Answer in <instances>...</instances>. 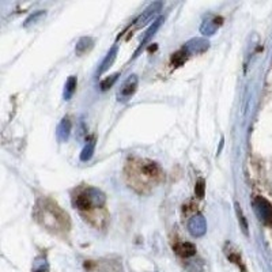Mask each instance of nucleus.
<instances>
[{
  "instance_id": "obj_1",
  "label": "nucleus",
  "mask_w": 272,
  "mask_h": 272,
  "mask_svg": "<svg viewBox=\"0 0 272 272\" xmlns=\"http://www.w3.org/2000/svg\"><path fill=\"white\" fill-rule=\"evenodd\" d=\"M34 217L44 227L53 233H64L69 229V219L67 214L57 204L48 199L40 200L37 203Z\"/></svg>"
},
{
  "instance_id": "obj_2",
  "label": "nucleus",
  "mask_w": 272,
  "mask_h": 272,
  "mask_svg": "<svg viewBox=\"0 0 272 272\" xmlns=\"http://www.w3.org/2000/svg\"><path fill=\"white\" fill-rule=\"evenodd\" d=\"M106 203V196L102 190L97 188H86L75 196L74 204L78 210L91 211L94 208H102Z\"/></svg>"
},
{
  "instance_id": "obj_3",
  "label": "nucleus",
  "mask_w": 272,
  "mask_h": 272,
  "mask_svg": "<svg viewBox=\"0 0 272 272\" xmlns=\"http://www.w3.org/2000/svg\"><path fill=\"white\" fill-rule=\"evenodd\" d=\"M132 173H136L142 177V183L146 185H153L156 181L161 180L162 177V170L159 168V165L153 161H139L137 166L134 168Z\"/></svg>"
},
{
  "instance_id": "obj_4",
  "label": "nucleus",
  "mask_w": 272,
  "mask_h": 272,
  "mask_svg": "<svg viewBox=\"0 0 272 272\" xmlns=\"http://www.w3.org/2000/svg\"><path fill=\"white\" fill-rule=\"evenodd\" d=\"M86 272H122L121 260L119 258H100V260H86Z\"/></svg>"
},
{
  "instance_id": "obj_5",
  "label": "nucleus",
  "mask_w": 272,
  "mask_h": 272,
  "mask_svg": "<svg viewBox=\"0 0 272 272\" xmlns=\"http://www.w3.org/2000/svg\"><path fill=\"white\" fill-rule=\"evenodd\" d=\"M253 210L260 219V222L264 224H272V204L264 199L257 196L253 200Z\"/></svg>"
},
{
  "instance_id": "obj_6",
  "label": "nucleus",
  "mask_w": 272,
  "mask_h": 272,
  "mask_svg": "<svg viewBox=\"0 0 272 272\" xmlns=\"http://www.w3.org/2000/svg\"><path fill=\"white\" fill-rule=\"evenodd\" d=\"M137 83H139V79L136 75H131L128 76L124 83L121 85V87L117 93V100L119 102H127L131 100V97L135 94L136 88H137Z\"/></svg>"
},
{
  "instance_id": "obj_7",
  "label": "nucleus",
  "mask_w": 272,
  "mask_h": 272,
  "mask_svg": "<svg viewBox=\"0 0 272 272\" xmlns=\"http://www.w3.org/2000/svg\"><path fill=\"white\" fill-rule=\"evenodd\" d=\"M188 231L192 237H203L207 231V222L202 214H196L188 221Z\"/></svg>"
},
{
  "instance_id": "obj_8",
  "label": "nucleus",
  "mask_w": 272,
  "mask_h": 272,
  "mask_svg": "<svg viewBox=\"0 0 272 272\" xmlns=\"http://www.w3.org/2000/svg\"><path fill=\"white\" fill-rule=\"evenodd\" d=\"M161 7H162V3H161V1H154V3H151V4L136 18L134 26H135L136 29H140V27H143L144 25H147L150 20L153 19L156 14L161 11Z\"/></svg>"
},
{
  "instance_id": "obj_9",
  "label": "nucleus",
  "mask_w": 272,
  "mask_h": 272,
  "mask_svg": "<svg viewBox=\"0 0 272 272\" xmlns=\"http://www.w3.org/2000/svg\"><path fill=\"white\" fill-rule=\"evenodd\" d=\"M210 48V42L204 38H192L183 47V51L187 54L204 53Z\"/></svg>"
},
{
  "instance_id": "obj_10",
  "label": "nucleus",
  "mask_w": 272,
  "mask_h": 272,
  "mask_svg": "<svg viewBox=\"0 0 272 272\" xmlns=\"http://www.w3.org/2000/svg\"><path fill=\"white\" fill-rule=\"evenodd\" d=\"M222 25V18L217 17V15H208L205 19L203 20L202 26H200V33L203 35H212L215 34L219 26Z\"/></svg>"
},
{
  "instance_id": "obj_11",
  "label": "nucleus",
  "mask_w": 272,
  "mask_h": 272,
  "mask_svg": "<svg viewBox=\"0 0 272 272\" xmlns=\"http://www.w3.org/2000/svg\"><path fill=\"white\" fill-rule=\"evenodd\" d=\"M162 22H163L162 17H159L158 19L153 22V25L149 27V30H147V32H146V34H144V37H143V40H142V42H140L139 48L136 49V52H135V54H134V57H137V56H139L140 51H142L143 48L147 45V42H149V41L151 40L153 37H154V34L156 33V30L159 29V26H161V23H162Z\"/></svg>"
},
{
  "instance_id": "obj_12",
  "label": "nucleus",
  "mask_w": 272,
  "mask_h": 272,
  "mask_svg": "<svg viewBox=\"0 0 272 272\" xmlns=\"http://www.w3.org/2000/svg\"><path fill=\"white\" fill-rule=\"evenodd\" d=\"M71 129H72V124L69 117H64L60 121V124L57 125V131H56V136H57V140L59 142H67L68 137L71 135Z\"/></svg>"
},
{
  "instance_id": "obj_13",
  "label": "nucleus",
  "mask_w": 272,
  "mask_h": 272,
  "mask_svg": "<svg viewBox=\"0 0 272 272\" xmlns=\"http://www.w3.org/2000/svg\"><path fill=\"white\" fill-rule=\"evenodd\" d=\"M173 249L180 257L183 258H189L196 255V246L192 242H177L173 246Z\"/></svg>"
},
{
  "instance_id": "obj_14",
  "label": "nucleus",
  "mask_w": 272,
  "mask_h": 272,
  "mask_svg": "<svg viewBox=\"0 0 272 272\" xmlns=\"http://www.w3.org/2000/svg\"><path fill=\"white\" fill-rule=\"evenodd\" d=\"M224 252H226V256H227V258L230 260L231 263H234V264H237L242 271L245 272V265L244 263H242V258H241V255L238 253L237 249L233 246L231 244H227L226 245V248H224Z\"/></svg>"
},
{
  "instance_id": "obj_15",
  "label": "nucleus",
  "mask_w": 272,
  "mask_h": 272,
  "mask_svg": "<svg viewBox=\"0 0 272 272\" xmlns=\"http://www.w3.org/2000/svg\"><path fill=\"white\" fill-rule=\"evenodd\" d=\"M116 56H117V47H113L110 51L108 52V54L105 56V59L102 60L101 66L98 68V75H102L103 72H106L109 68L112 67L113 61L116 60Z\"/></svg>"
},
{
  "instance_id": "obj_16",
  "label": "nucleus",
  "mask_w": 272,
  "mask_h": 272,
  "mask_svg": "<svg viewBox=\"0 0 272 272\" xmlns=\"http://www.w3.org/2000/svg\"><path fill=\"white\" fill-rule=\"evenodd\" d=\"M93 47H94V40H93L91 37H82L81 40L76 42L75 52H76V54L82 56V54L87 53L88 51Z\"/></svg>"
},
{
  "instance_id": "obj_17",
  "label": "nucleus",
  "mask_w": 272,
  "mask_h": 272,
  "mask_svg": "<svg viewBox=\"0 0 272 272\" xmlns=\"http://www.w3.org/2000/svg\"><path fill=\"white\" fill-rule=\"evenodd\" d=\"M76 85H78V81H76V76H69L66 82V86H64V100L68 101L72 98V95L76 91Z\"/></svg>"
},
{
  "instance_id": "obj_18",
  "label": "nucleus",
  "mask_w": 272,
  "mask_h": 272,
  "mask_svg": "<svg viewBox=\"0 0 272 272\" xmlns=\"http://www.w3.org/2000/svg\"><path fill=\"white\" fill-rule=\"evenodd\" d=\"M94 149H95V140L91 139L90 142H87V144L85 146V149L82 150L81 153V161L86 162L88 159H91V156L94 154Z\"/></svg>"
},
{
  "instance_id": "obj_19",
  "label": "nucleus",
  "mask_w": 272,
  "mask_h": 272,
  "mask_svg": "<svg viewBox=\"0 0 272 272\" xmlns=\"http://www.w3.org/2000/svg\"><path fill=\"white\" fill-rule=\"evenodd\" d=\"M33 272H49L47 258L44 256H38L33 263Z\"/></svg>"
},
{
  "instance_id": "obj_20",
  "label": "nucleus",
  "mask_w": 272,
  "mask_h": 272,
  "mask_svg": "<svg viewBox=\"0 0 272 272\" xmlns=\"http://www.w3.org/2000/svg\"><path fill=\"white\" fill-rule=\"evenodd\" d=\"M45 15H47V13H45V11H42V10H38V11H35V13L32 14V15H30V17H29V18L25 20L23 26L29 27L30 25H34V23L40 22L42 18H45Z\"/></svg>"
},
{
  "instance_id": "obj_21",
  "label": "nucleus",
  "mask_w": 272,
  "mask_h": 272,
  "mask_svg": "<svg viewBox=\"0 0 272 272\" xmlns=\"http://www.w3.org/2000/svg\"><path fill=\"white\" fill-rule=\"evenodd\" d=\"M119 72H116V74L110 75L109 78H106V79H103V81L101 82V90H108V88H110L112 86H113V83H115L116 81H117V78H119Z\"/></svg>"
},
{
  "instance_id": "obj_22",
  "label": "nucleus",
  "mask_w": 272,
  "mask_h": 272,
  "mask_svg": "<svg viewBox=\"0 0 272 272\" xmlns=\"http://www.w3.org/2000/svg\"><path fill=\"white\" fill-rule=\"evenodd\" d=\"M185 54L187 53L184 52L183 49H181L180 52H176V53L171 56V63H173L174 66H177V67H178V66H183L184 61L187 60V56H185Z\"/></svg>"
},
{
  "instance_id": "obj_23",
  "label": "nucleus",
  "mask_w": 272,
  "mask_h": 272,
  "mask_svg": "<svg viewBox=\"0 0 272 272\" xmlns=\"http://www.w3.org/2000/svg\"><path fill=\"white\" fill-rule=\"evenodd\" d=\"M187 270L189 272H203V263L202 260H190L189 263L187 264Z\"/></svg>"
},
{
  "instance_id": "obj_24",
  "label": "nucleus",
  "mask_w": 272,
  "mask_h": 272,
  "mask_svg": "<svg viewBox=\"0 0 272 272\" xmlns=\"http://www.w3.org/2000/svg\"><path fill=\"white\" fill-rule=\"evenodd\" d=\"M237 215L238 221H239V223H241V227H242V231H244L245 234H248V223H246V221H245L244 214H242V211L239 208V205H237Z\"/></svg>"
},
{
  "instance_id": "obj_25",
  "label": "nucleus",
  "mask_w": 272,
  "mask_h": 272,
  "mask_svg": "<svg viewBox=\"0 0 272 272\" xmlns=\"http://www.w3.org/2000/svg\"><path fill=\"white\" fill-rule=\"evenodd\" d=\"M204 189H205V185H204V180H199L195 187V193L199 199H202L204 196Z\"/></svg>"
}]
</instances>
